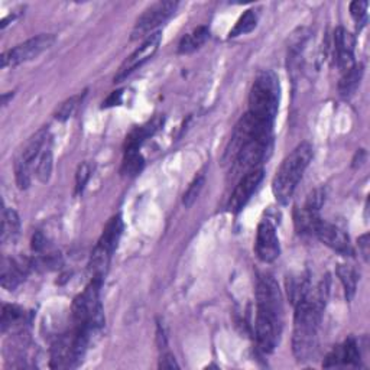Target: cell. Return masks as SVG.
Instances as JSON below:
<instances>
[{
	"instance_id": "18",
	"label": "cell",
	"mask_w": 370,
	"mask_h": 370,
	"mask_svg": "<svg viewBox=\"0 0 370 370\" xmlns=\"http://www.w3.org/2000/svg\"><path fill=\"white\" fill-rule=\"evenodd\" d=\"M208 36H210V30L207 26L196 28L193 32L182 36L178 44V52L185 55V54H191V52L197 51L198 48H201L206 44Z\"/></svg>"
},
{
	"instance_id": "32",
	"label": "cell",
	"mask_w": 370,
	"mask_h": 370,
	"mask_svg": "<svg viewBox=\"0 0 370 370\" xmlns=\"http://www.w3.org/2000/svg\"><path fill=\"white\" fill-rule=\"evenodd\" d=\"M359 249H360L361 254L364 256V259L367 261V256H369V235H363L359 239Z\"/></svg>"
},
{
	"instance_id": "22",
	"label": "cell",
	"mask_w": 370,
	"mask_h": 370,
	"mask_svg": "<svg viewBox=\"0 0 370 370\" xmlns=\"http://www.w3.org/2000/svg\"><path fill=\"white\" fill-rule=\"evenodd\" d=\"M257 21H259V15H257V12H256L254 9L246 11V12L239 18V21L236 22L235 28L230 30L229 38H237V36L250 33V32L256 28Z\"/></svg>"
},
{
	"instance_id": "27",
	"label": "cell",
	"mask_w": 370,
	"mask_h": 370,
	"mask_svg": "<svg viewBox=\"0 0 370 370\" xmlns=\"http://www.w3.org/2000/svg\"><path fill=\"white\" fill-rule=\"evenodd\" d=\"M204 182H206L204 175H198V176H196L194 181L189 185L187 191L184 193V197H182V204H184L185 207H191V206L196 203V200L198 198V196H200V193H201V190H203V187H204Z\"/></svg>"
},
{
	"instance_id": "21",
	"label": "cell",
	"mask_w": 370,
	"mask_h": 370,
	"mask_svg": "<svg viewBox=\"0 0 370 370\" xmlns=\"http://www.w3.org/2000/svg\"><path fill=\"white\" fill-rule=\"evenodd\" d=\"M21 230V218L13 208H4L2 213V243L15 240Z\"/></svg>"
},
{
	"instance_id": "30",
	"label": "cell",
	"mask_w": 370,
	"mask_h": 370,
	"mask_svg": "<svg viewBox=\"0 0 370 370\" xmlns=\"http://www.w3.org/2000/svg\"><path fill=\"white\" fill-rule=\"evenodd\" d=\"M159 367H161V369H178L176 360H175V357L172 356V353L164 352V353L161 354Z\"/></svg>"
},
{
	"instance_id": "20",
	"label": "cell",
	"mask_w": 370,
	"mask_h": 370,
	"mask_svg": "<svg viewBox=\"0 0 370 370\" xmlns=\"http://www.w3.org/2000/svg\"><path fill=\"white\" fill-rule=\"evenodd\" d=\"M54 162V158H52V140H50L47 143V146L43 150L38 161H36L35 164V168H33V175L36 176V179H38L40 182L45 184L50 181L51 178V174H52V164Z\"/></svg>"
},
{
	"instance_id": "5",
	"label": "cell",
	"mask_w": 370,
	"mask_h": 370,
	"mask_svg": "<svg viewBox=\"0 0 370 370\" xmlns=\"http://www.w3.org/2000/svg\"><path fill=\"white\" fill-rule=\"evenodd\" d=\"M281 100L278 76L271 69H264L256 76L249 93V113L267 123L274 125Z\"/></svg>"
},
{
	"instance_id": "9",
	"label": "cell",
	"mask_w": 370,
	"mask_h": 370,
	"mask_svg": "<svg viewBox=\"0 0 370 370\" xmlns=\"http://www.w3.org/2000/svg\"><path fill=\"white\" fill-rule=\"evenodd\" d=\"M55 35L52 33H41L38 36H33V38L25 41L23 44H19L15 48L4 52L2 58H0L2 60V68L16 67L22 62H28L40 57L55 44Z\"/></svg>"
},
{
	"instance_id": "28",
	"label": "cell",
	"mask_w": 370,
	"mask_h": 370,
	"mask_svg": "<svg viewBox=\"0 0 370 370\" xmlns=\"http://www.w3.org/2000/svg\"><path fill=\"white\" fill-rule=\"evenodd\" d=\"M93 167L90 162H83L79 165L76 172V194H82L86 189L89 179L91 178Z\"/></svg>"
},
{
	"instance_id": "23",
	"label": "cell",
	"mask_w": 370,
	"mask_h": 370,
	"mask_svg": "<svg viewBox=\"0 0 370 370\" xmlns=\"http://www.w3.org/2000/svg\"><path fill=\"white\" fill-rule=\"evenodd\" d=\"M336 272H337V276L340 278V282L343 284L346 300L352 301L356 293V288H357V279H359L357 272L349 265H340Z\"/></svg>"
},
{
	"instance_id": "25",
	"label": "cell",
	"mask_w": 370,
	"mask_h": 370,
	"mask_svg": "<svg viewBox=\"0 0 370 370\" xmlns=\"http://www.w3.org/2000/svg\"><path fill=\"white\" fill-rule=\"evenodd\" d=\"M26 313L18 307V305H12V304H6L2 308V318H0V325H2V331L5 332L8 328H12L16 324H21L22 321H25Z\"/></svg>"
},
{
	"instance_id": "1",
	"label": "cell",
	"mask_w": 370,
	"mask_h": 370,
	"mask_svg": "<svg viewBox=\"0 0 370 370\" xmlns=\"http://www.w3.org/2000/svg\"><path fill=\"white\" fill-rule=\"evenodd\" d=\"M328 278L323 279L315 291H310L305 297L293 304V335L292 350L300 361L310 360L318 346V328L323 311L328 298Z\"/></svg>"
},
{
	"instance_id": "10",
	"label": "cell",
	"mask_w": 370,
	"mask_h": 370,
	"mask_svg": "<svg viewBox=\"0 0 370 370\" xmlns=\"http://www.w3.org/2000/svg\"><path fill=\"white\" fill-rule=\"evenodd\" d=\"M162 40V33L157 30L155 33L150 35L142 43V45L135 50L119 67L116 76H115V83H122L126 80L132 72H135L138 68H140L145 62L150 61L158 51Z\"/></svg>"
},
{
	"instance_id": "19",
	"label": "cell",
	"mask_w": 370,
	"mask_h": 370,
	"mask_svg": "<svg viewBox=\"0 0 370 370\" xmlns=\"http://www.w3.org/2000/svg\"><path fill=\"white\" fill-rule=\"evenodd\" d=\"M363 77V65L361 64H354L350 69H347L346 72H343V77L339 83V91L342 94V97L349 99L354 94V91L357 90L360 82Z\"/></svg>"
},
{
	"instance_id": "4",
	"label": "cell",
	"mask_w": 370,
	"mask_h": 370,
	"mask_svg": "<svg viewBox=\"0 0 370 370\" xmlns=\"http://www.w3.org/2000/svg\"><path fill=\"white\" fill-rule=\"evenodd\" d=\"M103 278L94 276L86 289L72 303V328L93 336L104 325V313L100 303V289Z\"/></svg>"
},
{
	"instance_id": "8",
	"label": "cell",
	"mask_w": 370,
	"mask_h": 370,
	"mask_svg": "<svg viewBox=\"0 0 370 370\" xmlns=\"http://www.w3.org/2000/svg\"><path fill=\"white\" fill-rule=\"evenodd\" d=\"M176 8H178V2L164 0V2H157L147 9H145L133 26L132 40L135 41L143 38V36L147 38L150 35L155 33V29L164 25L175 13Z\"/></svg>"
},
{
	"instance_id": "2",
	"label": "cell",
	"mask_w": 370,
	"mask_h": 370,
	"mask_svg": "<svg viewBox=\"0 0 370 370\" xmlns=\"http://www.w3.org/2000/svg\"><path fill=\"white\" fill-rule=\"evenodd\" d=\"M284 328V304L278 282L271 275H261L256 282L254 335L259 349L272 353L281 340Z\"/></svg>"
},
{
	"instance_id": "31",
	"label": "cell",
	"mask_w": 370,
	"mask_h": 370,
	"mask_svg": "<svg viewBox=\"0 0 370 370\" xmlns=\"http://www.w3.org/2000/svg\"><path fill=\"white\" fill-rule=\"evenodd\" d=\"M122 94H123V91L122 90H119V91H115V93H112L108 96V99L103 103V107H112V106H116V104H119L120 103V99H122Z\"/></svg>"
},
{
	"instance_id": "24",
	"label": "cell",
	"mask_w": 370,
	"mask_h": 370,
	"mask_svg": "<svg viewBox=\"0 0 370 370\" xmlns=\"http://www.w3.org/2000/svg\"><path fill=\"white\" fill-rule=\"evenodd\" d=\"M145 165V159L136 150H125L123 162H122V174L125 176H136Z\"/></svg>"
},
{
	"instance_id": "11",
	"label": "cell",
	"mask_w": 370,
	"mask_h": 370,
	"mask_svg": "<svg viewBox=\"0 0 370 370\" xmlns=\"http://www.w3.org/2000/svg\"><path fill=\"white\" fill-rule=\"evenodd\" d=\"M254 252L264 264L275 262L281 254V245L276 228L269 218L262 220L257 226Z\"/></svg>"
},
{
	"instance_id": "7",
	"label": "cell",
	"mask_w": 370,
	"mask_h": 370,
	"mask_svg": "<svg viewBox=\"0 0 370 370\" xmlns=\"http://www.w3.org/2000/svg\"><path fill=\"white\" fill-rule=\"evenodd\" d=\"M52 139L50 130L47 128L36 132L23 146V150L18 154L15 161V176L16 184L21 190H26L30 185V178L33 174V168L38 161L41 152L47 143Z\"/></svg>"
},
{
	"instance_id": "16",
	"label": "cell",
	"mask_w": 370,
	"mask_h": 370,
	"mask_svg": "<svg viewBox=\"0 0 370 370\" xmlns=\"http://www.w3.org/2000/svg\"><path fill=\"white\" fill-rule=\"evenodd\" d=\"M29 269L28 264L15 261V259H4L2 262V274H0V282L2 286L13 291L26 276Z\"/></svg>"
},
{
	"instance_id": "26",
	"label": "cell",
	"mask_w": 370,
	"mask_h": 370,
	"mask_svg": "<svg viewBox=\"0 0 370 370\" xmlns=\"http://www.w3.org/2000/svg\"><path fill=\"white\" fill-rule=\"evenodd\" d=\"M84 96H86V91H84L83 94H76V96L69 97L68 100H65V101L61 104V107L58 108V112H57L55 118H57L58 120H61V122L68 120L74 113L77 112V108H79V106L82 104Z\"/></svg>"
},
{
	"instance_id": "15",
	"label": "cell",
	"mask_w": 370,
	"mask_h": 370,
	"mask_svg": "<svg viewBox=\"0 0 370 370\" xmlns=\"http://www.w3.org/2000/svg\"><path fill=\"white\" fill-rule=\"evenodd\" d=\"M359 361H360V353H359L357 343L354 339H349L327 354L323 366L324 367L359 366Z\"/></svg>"
},
{
	"instance_id": "14",
	"label": "cell",
	"mask_w": 370,
	"mask_h": 370,
	"mask_svg": "<svg viewBox=\"0 0 370 370\" xmlns=\"http://www.w3.org/2000/svg\"><path fill=\"white\" fill-rule=\"evenodd\" d=\"M354 45L356 38L347 29L337 28L335 30V60L337 67L346 72L350 69L354 62Z\"/></svg>"
},
{
	"instance_id": "12",
	"label": "cell",
	"mask_w": 370,
	"mask_h": 370,
	"mask_svg": "<svg viewBox=\"0 0 370 370\" xmlns=\"http://www.w3.org/2000/svg\"><path fill=\"white\" fill-rule=\"evenodd\" d=\"M264 176H265V171L262 167L252 169L240 176L228 206L232 213H240L245 208V206L252 198L253 193L257 190L259 184L262 182Z\"/></svg>"
},
{
	"instance_id": "3",
	"label": "cell",
	"mask_w": 370,
	"mask_h": 370,
	"mask_svg": "<svg viewBox=\"0 0 370 370\" xmlns=\"http://www.w3.org/2000/svg\"><path fill=\"white\" fill-rule=\"evenodd\" d=\"M311 159L313 146L308 142H303L282 161L272 181V193L279 204L289 203Z\"/></svg>"
},
{
	"instance_id": "29",
	"label": "cell",
	"mask_w": 370,
	"mask_h": 370,
	"mask_svg": "<svg viewBox=\"0 0 370 370\" xmlns=\"http://www.w3.org/2000/svg\"><path fill=\"white\" fill-rule=\"evenodd\" d=\"M367 8H369V2H360V0H356L350 5V15L354 19V22L357 25H364L367 21Z\"/></svg>"
},
{
	"instance_id": "6",
	"label": "cell",
	"mask_w": 370,
	"mask_h": 370,
	"mask_svg": "<svg viewBox=\"0 0 370 370\" xmlns=\"http://www.w3.org/2000/svg\"><path fill=\"white\" fill-rule=\"evenodd\" d=\"M123 232V221L120 215H115L108 220L106 225L90 259V271L93 274V278H104V274L108 268L110 259H112L113 252L118 247V243L120 240Z\"/></svg>"
},
{
	"instance_id": "13",
	"label": "cell",
	"mask_w": 370,
	"mask_h": 370,
	"mask_svg": "<svg viewBox=\"0 0 370 370\" xmlns=\"http://www.w3.org/2000/svg\"><path fill=\"white\" fill-rule=\"evenodd\" d=\"M314 236H317L325 246L343 256H353L354 250L350 243L349 236L339 226L328 223V221L320 218L314 229Z\"/></svg>"
},
{
	"instance_id": "17",
	"label": "cell",
	"mask_w": 370,
	"mask_h": 370,
	"mask_svg": "<svg viewBox=\"0 0 370 370\" xmlns=\"http://www.w3.org/2000/svg\"><path fill=\"white\" fill-rule=\"evenodd\" d=\"M162 122L164 120L161 118H155L152 122H147L146 125L133 129L128 135V138L125 140V150H136V151H139V147L142 146V143L147 138H151L152 135H155V132L161 128Z\"/></svg>"
}]
</instances>
